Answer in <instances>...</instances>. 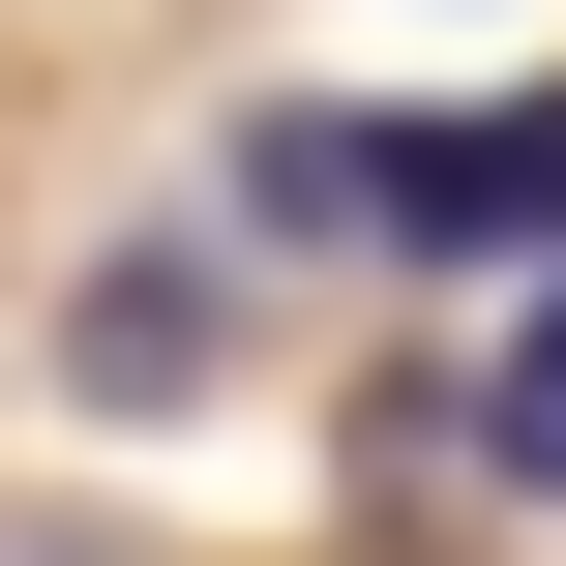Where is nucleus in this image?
I'll use <instances>...</instances> for the list:
<instances>
[{
  "label": "nucleus",
  "mask_w": 566,
  "mask_h": 566,
  "mask_svg": "<svg viewBox=\"0 0 566 566\" xmlns=\"http://www.w3.org/2000/svg\"><path fill=\"white\" fill-rule=\"evenodd\" d=\"M209 358H239V298H209V239H149L119 298H60V388H90V418H179Z\"/></svg>",
  "instance_id": "obj_2"
},
{
  "label": "nucleus",
  "mask_w": 566,
  "mask_h": 566,
  "mask_svg": "<svg viewBox=\"0 0 566 566\" xmlns=\"http://www.w3.org/2000/svg\"><path fill=\"white\" fill-rule=\"evenodd\" d=\"M239 209L507 298V269H566V90H448V119H239Z\"/></svg>",
  "instance_id": "obj_1"
},
{
  "label": "nucleus",
  "mask_w": 566,
  "mask_h": 566,
  "mask_svg": "<svg viewBox=\"0 0 566 566\" xmlns=\"http://www.w3.org/2000/svg\"><path fill=\"white\" fill-rule=\"evenodd\" d=\"M478 478L566 507V269H507V328H478Z\"/></svg>",
  "instance_id": "obj_3"
}]
</instances>
